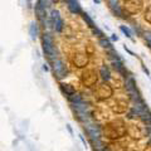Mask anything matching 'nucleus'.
<instances>
[{"label": "nucleus", "mask_w": 151, "mask_h": 151, "mask_svg": "<svg viewBox=\"0 0 151 151\" xmlns=\"http://www.w3.org/2000/svg\"><path fill=\"white\" fill-rule=\"evenodd\" d=\"M42 48L45 57L48 58L49 62L53 63L54 60L58 58L57 55V49H55V43H54V38L50 32H44L43 37H42Z\"/></svg>", "instance_id": "obj_1"}, {"label": "nucleus", "mask_w": 151, "mask_h": 151, "mask_svg": "<svg viewBox=\"0 0 151 151\" xmlns=\"http://www.w3.org/2000/svg\"><path fill=\"white\" fill-rule=\"evenodd\" d=\"M125 87H126V91H127V94H129L130 100L134 103L142 100V97H141V94L139 92V88H137V82H136V79L134 78L132 74L126 78Z\"/></svg>", "instance_id": "obj_2"}, {"label": "nucleus", "mask_w": 151, "mask_h": 151, "mask_svg": "<svg viewBox=\"0 0 151 151\" xmlns=\"http://www.w3.org/2000/svg\"><path fill=\"white\" fill-rule=\"evenodd\" d=\"M52 68H53V73H54V77L57 79H63L68 76V68H67V64L62 58H57L53 63H52Z\"/></svg>", "instance_id": "obj_3"}, {"label": "nucleus", "mask_w": 151, "mask_h": 151, "mask_svg": "<svg viewBox=\"0 0 151 151\" xmlns=\"http://www.w3.org/2000/svg\"><path fill=\"white\" fill-rule=\"evenodd\" d=\"M83 130L87 134L89 140H97L101 139V127L100 125L94 124L92 121H88L86 124H83Z\"/></svg>", "instance_id": "obj_4"}, {"label": "nucleus", "mask_w": 151, "mask_h": 151, "mask_svg": "<svg viewBox=\"0 0 151 151\" xmlns=\"http://www.w3.org/2000/svg\"><path fill=\"white\" fill-rule=\"evenodd\" d=\"M49 18L52 23H53V32L55 33H62L63 28H64V22L62 17H60V13L57 10V9H52L49 13Z\"/></svg>", "instance_id": "obj_5"}, {"label": "nucleus", "mask_w": 151, "mask_h": 151, "mask_svg": "<svg viewBox=\"0 0 151 151\" xmlns=\"http://www.w3.org/2000/svg\"><path fill=\"white\" fill-rule=\"evenodd\" d=\"M111 65H112V68L116 70L117 73H119L120 76H122V77H125L127 78L129 76H131V73L127 70V67L125 65L124 63V60L121 59H115V60H111Z\"/></svg>", "instance_id": "obj_6"}, {"label": "nucleus", "mask_w": 151, "mask_h": 151, "mask_svg": "<svg viewBox=\"0 0 151 151\" xmlns=\"http://www.w3.org/2000/svg\"><path fill=\"white\" fill-rule=\"evenodd\" d=\"M106 1H107V4H108V8H110V10H111L113 14H115L116 17L125 19L124 12H122V9H121V6H120L119 0H106Z\"/></svg>", "instance_id": "obj_7"}, {"label": "nucleus", "mask_w": 151, "mask_h": 151, "mask_svg": "<svg viewBox=\"0 0 151 151\" xmlns=\"http://www.w3.org/2000/svg\"><path fill=\"white\" fill-rule=\"evenodd\" d=\"M67 6L69 9L70 13L76 14V15H79V14H83L81 4H79V0H67Z\"/></svg>", "instance_id": "obj_8"}, {"label": "nucleus", "mask_w": 151, "mask_h": 151, "mask_svg": "<svg viewBox=\"0 0 151 151\" xmlns=\"http://www.w3.org/2000/svg\"><path fill=\"white\" fill-rule=\"evenodd\" d=\"M34 13H35V17L38 19V22H40V23H43L45 19L49 17L48 10H45V9L38 6V5H34Z\"/></svg>", "instance_id": "obj_9"}, {"label": "nucleus", "mask_w": 151, "mask_h": 151, "mask_svg": "<svg viewBox=\"0 0 151 151\" xmlns=\"http://www.w3.org/2000/svg\"><path fill=\"white\" fill-rule=\"evenodd\" d=\"M29 35H30V39L33 42L37 40L38 35H39V27H38L37 22H30V24H29Z\"/></svg>", "instance_id": "obj_10"}, {"label": "nucleus", "mask_w": 151, "mask_h": 151, "mask_svg": "<svg viewBox=\"0 0 151 151\" xmlns=\"http://www.w3.org/2000/svg\"><path fill=\"white\" fill-rule=\"evenodd\" d=\"M100 73H101V77H102L103 81L107 82V81L111 79V70H110V68H108V65L102 64L101 68H100Z\"/></svg>", "instance_id": "obj_11"}, {"label": "nucleus", "mask_w": 151, "mask_h": 151, "mask_svg": "<svg viewBox=\"0 0 151 151\" xmlns=\"http://www.w3.org/2000/svg\"><path fill=\"white\" fill-rule=\"evenodd\" d=\"M98 43H100V45L102 47V48H105L106 50L113 49V45H112V40H111V39H108V38H106V37L101 38V39H98Z\"/></svg>", "instance_id": "obj_12"}, {"label": "nucleus", "mask_w": 151, "mask_h": 151, "mask_svg": "<svg viewBox=\"0 0 151 151\" xmlns=\"http://www.w3.org/2000/svg\"><path fill=\"white\" fill-rule=\"evenodd\" d=\"M60 89L67 94V96H72V94H74L76 93V89L70 86V84H68V83H60Z\"/></svg>", "instance_id": "obj_13"}, {"label": "nucleus", "mask_w": 151, "mask_h": 151, "mask_svg": "<svg viewBox=\"0 0 151 151\" xmlns=\"http://www.w3.org/2000/svg\"><path fill=\"white\" fill-rule=\"evenodd\" d=\"M139 119L142 121L146 126H150V127H151V112H150V110L146 111V112H144L142 115L139 117Z\"/></svg>", "instance_id": "obj_14"}, {"label": "nucleus", "mask_w": 151, "mask_h": 151, "mask_svg": "<svg viewBox=\"0 0 151 151\" xmlns=\"http://www.w3.org/2000/svg\"><path fill=\"white\" fill-rule=\"evenodd\" d=\"M82 18H83V20L86 22V24L91 28V29H94L96 28V24H94V20L91 18V15H89L88 13H83L82 14Z\"/></svg>", "instance_id": "obj_15"}, {"label": "nucleus", "mask_w": 151, "mask_h": 151, "mask_svg": "<svg viewBox=\"0 0 151 151\" xmlns=\"http://www.w3.org/2000/svg\"><path fill=\"white\" fill-rule=\"evenodd\" d=\"M120 30L124 33V35L126 37V38H129V39L131 40V42H135V39L132 38V32H131V29L127 25H120Z\"/></svg>", "instance_id": "obj_16"}, {"label": "nucleus", "mask_w": 151, "mask_h": 151, "mask_svg": "<svg viewBox=\"0 0 151 151\" xmlns=\"http://www.w3.org/2000/svg\"><path fill=\"white\" fill-rule=\"evenodd\" d=\"M68 101L72 103V105H78V103L83 102V98L79 96V94L74 93V94H72V96H68Z\"/></svg>", "instance_id": "obj_17"}, {"label": "nucleus", "mask_w": 151, "mask_h": 151, "mask_svg": "<svg viewBox=\"0 0 151 151\" xmlns=\"http://www.w3.org/2000/svg\"><path fill=\"white\" fill-rule=\"evenodd\" d=\"M142 38L145 39L146 44L149 45V48H151V30H144V34Z\"/></svg>", "instance_id": "obj_18"}, {"label": "nucleus", "mask_w": 151, "mask_h": 151, "mask_svg": "<svg viewBox=\"0 0 151 151\" xmlns=\"http://www.w3.org/2000/svg\"><path fill=\"white\" fill-rule=\"evenodd\" d=\"M92 33H93V34H94V35H96V37L98 38V39H101V38H103V37H105V34H103V32H102L101 29H98L97 27L94 28V29H92Z\"/></svg>", "instance_id": "obj_19"}, {"label": "nucleus", "mask_w": 151, "mask_h": 151, "mask_svg": "<svg viewBox=\"0 0 151 151\" xmlns=\"http://www.w3.org/2000/svg\"><path fill=\"white\" fill-rule=\"evenodd\" d=\"M110 39L112 40V42H119L120 40V37L116 34V33H112L111 34V37H110Z\"/></svg>", "instance_id": "obj_20"}, {"label": "nucleus", "mask_w": 151, "mask_h": 151, "mask_svg": "<svg viewBox=\"0 0 151 151\" xmlns=\"http://www.w3.org/2000/svg\"><path fill=\"white\" fill-rule=\"evenodd\" d=\"M141 68H142V70H144V73H146V76H147V77L151 79V73H150V70L147 69V68H146L145 67V65L144 64H141Z\"/></svg>", "instance_id": "obj_21"}, {"label": "nucleus", "mask_w": 151, "mask_h": 151, "mask_svg": "<svg viewBox=\"0 0 151 151\" xmlns=\"http://www.w3.org/2000/svg\"><path fill=\"white\" fill-rule=\"evenodd\" d=\"M78 137H79V140H81V142L83 144V146H84V147H87V145H88V144H87V141H86V139H84V136H83V135L81 134V135H79V136H78Z\"/></svg>", "instance_id": "obj_22"}, {"label": "nucleus", "mask_w": 151, "mask_h": 151, "mask_svg": "<svg viewBox=\"0 0 151 151\" xmlns=\"http://www.w3.org/2000/svg\"><path fill=\"white\" fill-rule=\"evenodd\" d=\"M124 49H125V50H126V52H127V53H129L130 55H132V57H136V54L134 53V52H132L131 49H129V48H127V47H126V45H124Z\"/></svg>", "instance_id": "obj_23"}, {"label": "nucleus", "mask_w": 151, "mask_h": 151, "mask_svg": "<svg viewBox=\"0 0 151 151\" xmlns=\"http://www.w3.org/2000/svg\"><path fill=\"white\" fill-rule=\"evenodd\" d=\"M67 130L69 131L70 135H73V130H72V127H70V125H67Z\"/></svg>", "instance_id": "obj_24"}, {"label": "nucleus", "mask_w": 151, "mask_h": 151, "mask_svg": "<svg viewBox=\"0 0 151 151\" xmlns=\"http://www.w3.org/2000/svg\"><path fill=\"white\" fill-rule=\"evenodd\" d=\"M42 68H43V70H45V72H47V70H49V67H48V64H43V67H42Z\"/></svg>", "instance_id": "obj_25"}, {"label": "nucleus", "mask_w": 151, "mask_h": 151, "mask_svg": "<svg viewBox=\"0 0 151 151\" xmlns=\"http://www.w3.org/2000/svg\"><path fill=\"white\" fill-rule=\"evenodd\" d=\"M93 3L97 4V5H100V4H101V0H93Z\"/></svg>", "instance_id": "obj_26"}, {"label": "nucleus", "mask_w": 151, "mask_h": 151, "mask_svg": "<svg viewBox=\"0 0 151 151\" xmlns=\"http://www.w3.org/2000/svg\"><path fill=\"white\" fill-rule=\"evenodd\" d=\"M150 137H151V127H150Z\"/></svg>", "instance_id": "obj_27"}]
</instances>
